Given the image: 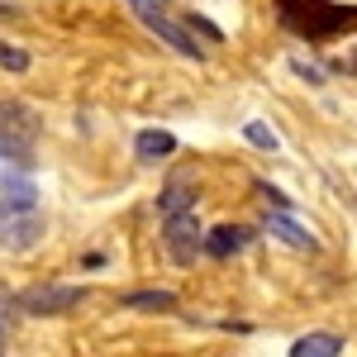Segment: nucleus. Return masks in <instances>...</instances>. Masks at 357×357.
I'll use <instances>...</instances> for the list:
<instances>
[{"label":"nucleus","mask_w":357,"mask_h":357,"mask_svg":"<svg viewBox=\"0 0 357 357\" xmlns=\"http://www.w3.org/2000/svg\"><path fill=\"white\" fill-rule=\"evenodd\" d=\"M43 238V210L20 205V200H0V248L5 252H29Z\"/></svg>","instance_id":"3"},{"label":"nucleus","mask_w":357,"mask_h":357,"mask_svg":"<svg viewBox=\"0 0 357 357\" xmlns=\"http://www.w3.org/2000/svg\"><path fill=\"white\" fill-rule=\"evenodd\" d=\"M15 176H29V172H24L20 162H10V158L0 153V186H5V181H15Z\"/></svg>","instance_id":"15"},{"label":"nucleus","mask_w":357,"mask_h":357,"mask_svg":"<svg viewBox=\"0 0 357 357\" xmlns=\"http://www.w3.org/2000/svg\"><path fill=\"white\" fill-rule=\"evenodd\" d=\"M343 353V338L338 333H305V338H296L291 343V357H338Z\"/></svg>","instance_id":"10"},{"label":"nucleus","mask_w":357,"mask_h":357,"mask_svg":"<svg viewBox=\"0 0 357 357\" xmlns=\"http://www.w3.org/2000/svg\"><path fill=\"white\" fill-rule=\"evenodd\" d=\"M243 138L252 143V148H262V153H276V148H281L276 129H272V124H262V119H248V124H243Z\"/></svg>","instance_id":"12"},{"label":"nucleus","mask_w":357,"mask_h":357,"mask_svg":"<svg viewBox=\"0 0 357 357\" xmlns=\"http://www.w3.org/2000/svg\"><path fill=\"white\" fill-rule=\"evenodd\" d=\"M119 301L129 305V310H158V314H172V310H176V296H172V291H129V296H119Z\"/></svg>","instance_id":"11"},{"label":"nucleus","mask_w":357,"mask_h":357,"mask_svg":"<svg viewBox=\"0 0 357 357\" xmlns=\"http://www.w3.org/2000/svg\"><path fill=\"white\" fill-rule=\"evenodd\" d=\"M43 119L29 100H0V153L29 172L33 167V143H38Z\"/></svg>","instance_id":"1"},{"label":"nucleus","mask_w":357,"mask_h":357,"mask_svg":"<svg viewBox=\"0 0 357 357\" xmlns=\"http://www.w3.org/2000/svg\"><path fill=\"white\" fill-rule=\"evenodd\" d=\"M262 234H272L276 243L296 248V252H319V238H314V234H310L291 210H272V215L262 220Z\"/></svg>","instance_id":"6"},{"label":"nucleus","mask_w":357,"mask_h":357,"mask_svg":"<svg viewBox=\"0 0 357 357\" xmlns=\"http://www.w3.org/2000/svg\"><path fill=\"white\" fill-rule=\"evenodd\" d=\"M162 243H167V252H172V262L191 267L195 252H205V229H200V220H195V210L167 215V224H162Z\"/></svg>","instance_id":"4"},{"label":"nucleus","mask_w":357,"mask_h":357,"mask_svg":"<svg viewBox=\"0 0 357 357\" xmlns=\"http://www.w3.org/2000/svg\"><path fill=\"white\" fill-rule=\"evenodd\" d=\"M0 67L15 72V77H24L29 67H33V57H29L24 48H15V43H0Z\"/></svg>","instance_id":"13"},{"label":"nucleus","mask_w":357,"mask_h":357,"mask_svg":"<svg viewBox=\"0 0 357 357\" xmlns=\"http://www.w3.org/2000/svg\"><path fill=\"white\" fill-rule=\"evenodd\" d=\"M195 195H200L195 176H191V172H176V176H167L162 195H158V210H162V215H181V210H195Z\"/></svg>","instance_id":"7"},{"label":"nucleus","mask_w":357,"mask_h":357,"mask_svg":"<svg viewBox=\"0 0 357 357\" xmlns=\"http://www.w3.org/2000/svg\"><path fill=\"white\" fill-rule=\"evenodd\" d=\"M5 15H15V5H0V20H5Z\"/></svg>","instance_id":"16"},{"label":"nucleus","mask_w":357,"mask_h":357,"mask_svg":"<svg viewBox=\"0 0 357 357\" xmlns=\"http://www.w3.org/2000/svg\"><path fill=\"white\" fill-rule=\"evenodd\" d=\"M129 10H134L138 20H143V29H148V33H158V38H162L172 53L195 57V62L205 57V53H200V43H195V33L181 24L172 10H167V0H129Z\"/></svg>","instance_id":"2"},{"label":"nucleus","mask_w":357,"mask_h":357,"mask_svg":"<svg viewBox=\"0 0 357 357\" xmlns=\"http://www.w3.org/2000/svg\"><path fill=\"white\" fill-rule=\"evenodd\" d=\"M5 343H10V296L0 291V357H5Z\"/></svg>","instance_id":"14"},{"label":"nucleus","mask_w":357,"mask_h":357,"mask_svg":"<svg viewBox=\"0 0 357 357\" xmlns=\"http://www.w3.org/2000/svg\"><path fill=\"white\" fill-rule=\"evenodd\" d=\"M77 305H82L77 286H33V291L20 296V310H29V314H67Z\"/></svg>","instance_id":"5"},{"label":"nucleus","mask_w":357,"mask_h":357,"mask_svg":"<svg viewBox=\"0 0 357 357\" xmlns=\"http://www.w3.org/2000/svg\"><path fill=\"white\" fill-rule=\"evenodd\" d=\"M257 234L243 229V224H220V229H210L205 234V257H234V252H243Z\"/></svg>","instance_id":"8"},{"label":"nucleus","mask_w":357,"mask_h":357,"mask_svg":"<svg viewBox=\"0 0 357 357\" xmlns=\"http://www.w3.org/2000/svg\"><path fill=\"white\" fill-rule=\"evenodd\" d=\"M134 153H138V162H162V158L176 153V138L167 134V129H143L134 138Z\"/></svg>","instance_id":"9"}]
</instances>
